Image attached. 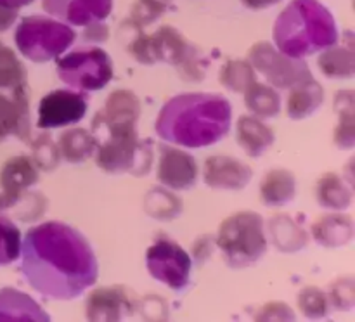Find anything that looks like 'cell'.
<instances>
[{"mask_svg": "<svg viewBox=\"0 0 355 322\" xmlns=\"http://www.w3.org/2000/svg\"><path fill=\"white\" fill-rule=\"evenodd\" d=\"M21 263L26 283L42 296L71 301L96 284V253L89 239L62 222L31 227L21 242Z\"/></svg>", "mask_w": 355, "mask_h": 322, "instance_id": "cell-1", "label": "cell"}, {"mask_svg": "<svg viewBox=\"0 0 355 322\" xmlns=\"http://www.w3.org/2000/svg\"><path fill=\"white\" fill-rule=\"evenodd\" d=\"M232 107L217 93H180L166 100L156 118V134L163 141L187 149L220 142L231 130Z\"/></svg>", "mask_w": 355, "mask_h": 322, "instance_id": "cell-2", "label": "cell"}, {"mask_svg": "<svg viewBox=\"0 0 355 322\" xmlns=\"http://www.w3.org/2000/svg\"><path fill=\"white\" fill-rule=\"evenodd\" d=\"M274 42L283 54L304 59L338 42L333 14L319 0H291L277 16Z\"/></svg>", "mask_w": 355, "mask_h": 322, "instance_id": "cell-3", "label": "cell"}, {"mask_svg": "<svg viewBox=\"0 0 355 322\" xmlns=\"http://www.w3.org/2000/svg\"><path fill=\"white\" fill-rule=\"evenodd\" d=\"M92 135L97 141L96 161L103 172L118 175L130 173L144 177L151 170L153 149L139 138L137 127H106L92 123Z\"/></svg>", "mask_w": 355, "mask_h": 322, "instance_id": "cell-4", "label": "cell"}, {"mask_svg": "<svg viewBox=\"0 0 355 322\" xmlns=\"http://www.w3.org/2000/svg\"><path fill=\"white\" fill-rule=\"evenodd\" d=\"M215 244L231 269H246L259 263L269 246L262 215L243 210L227 217L215 234Z\"/></svg>", "mask_w": 355, "mask_h": 322, "instance_id": "cell-5", "label": "cell"}, {"mask_svg": "<svg viewBox=\"0 0 355 322\" xmlns=\"http://www.w3.org/2000/svg\"><path fill=\"white\" fill-rule=\"evenodd\" d=\"M76 33L69 24L45 16L23 17L16 30L17 51L31 62L54 61L75 42Z\"/></svg>", "mask_w": 355, "mask_h": 322, "instance_id": "cell-6", "label": "cell"}, {"mask_svg": "<svg viewBox=\"0 0 355 322\" xmlns=\"http://www.w3.org/2000/svg\"><path fill=\"white\" fill-rule=\"evenodd\" d=\"M58 76L80 92H96L113 80V61L99 47L76 48L58 57Z\"/></svg>", "mask_w": 355, "mask_h": 322, "instance_id": "cell-7", "label": "cell"}, {"mask_svg": "<svg viewBox=\"0 0 355 322\" xmlns=\"http://www.w3.org/2000/svg\"><path fill=\"white\" fill-rule=\"evenodd\" d=\"M146 269L158 283L173 291H182L191 283L193 258L179 242L159 235L146 251Z\"/></svg>", "mask_w": 355, "mask_h": 322, "instance_id": "cell-8", "label": "cell"}, {"mask_svg": "<svg viewBox=\"0 0 355 322\" xmlns=\"http://www.w3.org/2000/svg\"><path fill=\"white\" fill-rule=\"evenodd\" d=\"M248 61L274 89H291L305 80L314 78L304 59L283 54L270 42H257L250 48Z\"/></svg>", "mask_w": 355, "mask_h": 322, "instance_id": "cell-9", "label": "cell"}, {"mask_svg": "<svg viewBox=\"0 0 355 322\" xmlns=\"http://www.w3.org/2000/svg\"><path fill=\"white\" fill-rule=\"evenodd\" d=\"M149 40H151V51L156 62L162 61L175 66L187 80L191 78L193 82H200L201 71L198 69L196 51L179 30L166 24L149 35Z\"/></svg>", "mask_w": 355, "mask_h": 322, "instance_id": "cell-10", "label": "cell"}, {"mask_svg": "<svg viewBox=\"0 0 355 322\" xmlns=\"http://www.w3.org/2000/svg\"><path fill=\"white\" fill-rule=\"evenodd\" d=\"M85 93L80 90H52L42 97L38 104L37 127L42 130L71 127L87 114Z\"/></svg>", "mask_w": 355, "mask_h": 322, "instance_id": "cell-11", "label": "cell"}, {"mask_svg": "<svg viewBox=\"0 0 355 322\" xmlns=\"http://www.w3.org/2000/svg\"><path fill=\"white\" fill-rule=\"evenodd\" d=\"M135 294L125 286L96 287L87 298V321L116 322L123 321L137 310Z\"/></svg>", "mask_w": 355, "mask_h": 322, "instance_id": "cell-12", "label": "cell"}, {"mask_svg": "<svg viewBox=\"0 0 355 322\" xmlns=\"http://www.w3.org/2000/svg\"><path fill=\"white\" fill-rule=\"evenodd\" d=\"M200 166L193 154L173 145H159L156 179L163 187L172 190H187L196 186Z\"/></svg>", "mask_w": 355, "mask_h": 322, "instance_id": "cell-13", "label": "cell"}, {"mask_svg": "<svg viewBox=\"0 0 355 322\" xmlns=\"http://www.w3.org/2000/svg\"><path fill=\"white\" fill-rule=\"evenodd\" d=\"M10 135L30 144L31 111L28 85L10 90V96L0 93V142Z\"/></svg>", "mask_w": 355, "mask_h": 322, "instance_id": "cell-14", "label": "cell"}, {"mask_svg": "<svg viewBox=\"0 0 355 322\" xmlns=\"http://www.w3.org/2000/svg\"><path fill=\"white\" fill-rule=\"evenodd\" d=\"M252 166L232 156H210L203 166L205 184L214 190H241L252 182Z\"/></svg>", "mask_w": 355, "mask_h": 322, "instance_id": "cell-15", "label": "cell"}, {"mask_svg": "<svg viewBox=\"0 0 355 322\" xmlns=\"http://www.w3.org/2000/svg\"><path fill=\"white\" fill-rule=\"evenodd\" d=\"M45 12L73 26H89L106 19L113 10V0H44Z\"/></svg>", "mask_w": 355, "mask_h": 322, "instance_id": "cell-16", "label": "cell"}, {"mask_svg": "<svg viewBox=\"0 0 355 322\" xmlns=\"http://www.w3.org/2000/svg\"><path fill=\"white\" fill-rule=\"evenodd\" d=\"M38 172L40 170L37 168L31 156L19 154L7 159L6 165L0 170V187H2V194L6 196L9 208L12 206L14 201L21 194L26 193L33 186H37L38 179H40Z\"/></svg>", "mask_w": 355, "mask_h": 322, "instance_id": "cell-17", "label": "cell"}, {"mask_svg": "<svg viewBox=\"0 0 355 322\" xmlns=\"http://www.w3.org/2000/svg\"><path fill=\"white\" fill-rule=\"evenodd\" d=\"M141 107V100L132 90H114L106 99L103 109L94 116L92 123L106 127H137Z\"/></svg>", "mask_w": 355, "mask_h": 322, "instance_id": "cell-18", "label": "cell"}, {"mask_svg": "<svg viewBox=\"0 0 355 322\" xmlns=\"http://www.w3.org/2000/svg\"><path fill=\"white\" fill-rule=\"evenodd\" d=\"M312 238L322 248H343L354 239L355 225L350 215H321L311 227Z\"/></svg>", "mask_w": 355, "mask_h": 322, "instance_id": "cell-19", "label": "cell"}, {"mask_svg": "<svg viewBox=\"0 0 355 322\" xmlns=\"http://www.w3.org/2000/svg\"><path fill=\"white\" fill-rule=\"evenodd\" d=\"M236 141L250 158H260L274 144L276 135L260 118L243 114L236 125Z\"/></svg>", "mask_w": 355, "mask_h": 322, "instance_id": "cell-20", "label": "cell"}, {"mask_svg": "<svg viewBox=\"0 0 355 322\" xmlns=\"http://www.w3.org/2000/svg\"><path fill=\"white\" fill-rule=\"evenodd\" d=\"M0 321L45 322L51 317L33 298L12 287H3L0 291Z\"/></svg>", "mask_w": 355, "mask_h": 322, "instance_id": "cell-21", "label": "cell"}, {"mask_svg": "<svg viewBox=\"0 0 355 322\" xmlns=\"http://www.w3.org/2000/svg\"><path fill=\"white\" fill-rule=\"evenodd\" d=\"M267 232L274 248L281 253L302 251L309 244V235L290 215H274L267 222Z\"/></svg>", "mask_w": 355, "mask_h": 322, "instance_id": "cell-22", "label": "cell"}, {"mask_svg": "<svg viewBox=\"0 0 355 322\" xmlns=\"http://www.w3.org/2000/svg\"><path fill=\"white\" fill-rule=\"evenodd\" d=\"M297 194V179L286 168H274L263 175L260 182V199L266 206H284Z\"/></svg>", "mask_w": 355, "mask_h": 322, "instance_id": "cell-23", "label": "cell"}, {"mask_svg": "<svg viewBox=\"0 0 355 322\" xmlns=\"http://www.w3.org/2000/svg\"><path fill=\"white\" fill-rule=\"evenodd\" d=\"M324 102V89L314 78L291 87L286 102V113L291 120H305Z\"/></svg>", "mask_w": 355, "mask_h": 322, "instance_id": "cell-24", "label": "cell"}, {"mask_svg": "<svg viewBox=\"0 0 355 322\" xmlns=\"http://www.w3.org/2000/svg\"><path fill=\"white\" fill-rule=\"evenodd\" d=\"M315 199L322 208H328V210H349L354 201L352 187L345 182L342 175L328 172L319 177L315 184Z\"/></svg>", "mask_w": 355, "mask_h": 322, "instance_id": "cell-25", "label": "cell"}, {"mask_svg": "<svg viewBox=\"0 0 355 322\" xmlns=\"http://www.w3.org/2000/svg\"><path fill=\"white\" fill-rule=\"evenodd\" d=\"M58 149L61 159L69 165H80L96 154L97 141L92 132L85 128H69L64 134L59 135Z\"/></svg>", "mask_w": 355, "mask_h": 322, "instance_id": "cell-26", "label": "cell"}, {"mask_svg": "<svg viewBox=\"0 0 355 322\" xmlns=\"http://www.w3.org/2000/svg\"><path fill=\"white\" fill-rule=\"evenodd\" d=\"M144 211L158 222H172L182 213V199L166 187H153L144 196Z\"/></svg>", "mask_w": 355, "mask_h": 322, "instance_id": "cell-27", "label": "cell"}, {"mask_svg": "<svg viewBox=\"0 0 355 322\" xmlns=\"http://www.w3.org/2000/svg\"><path fill=\"white\" fill-rule=\"evenodd\" d=\"M319 69L322 75L328 76L333 80H350L355 75V57H354V48L350 47H331L321 51V55L318 59Z\"/></svg>", "mask_w": 355, "mask_h": 322, "instance_id": "cell-28", "label": "cell"}, {"mask_svg": "<svg viewBox=\"0 0 355 322\" xmlns=\"http://www.w3.org/2000/svg\"><path fill=\"white\" fill-rule=\"evenodd\" d=\"M245 104L253 116L260 120H269L279 114L281 111V96L272 85L253 82L245 90Z\"/></svg>", "mask_w": 355, "mask_h": 322, "instance_id": "cell-29", "label": "cell"}, {"mask_svg": "<svg viewBox=\"0 0 355 322\" xmlns=\"http://www.w3.org/2000/svg\"><path fill=\"white\" fill-rule=\"evenodd\" d=\"M355 99L352 90H340L335 96V111L338 125L335 128V144L340 149H354L355 145Z\"/></svg>", "mask_w": 355, "mask_h": 322, "instance_id": "cell-30", "label": "cell"}, {"mask_svg": "<svg viewBox=\"0 0 355 322\" xmlns=\"http://www.w3.org/2000/svg\"><path fill=\"white\" fill-rule=\"evenodd\" d=\"M28 85V71L16 52L0 42V89L14 90Z\"/></svg>", "mask_w": 355, "mask_h": 322, "instance_id": "cell-31", "label": "cell"}, {"mask_svg": "<svg viewBox=\"0 0 355 322\" xmlns=\"http://www.w3.org/2000/svg\"><path fill=\"white\" fill-rule=\"evenodd\" d=\"M257 82V71L250 61H243V59H234V61H227L224 68L220 69V83L234 93H245V90Z\"/></svg>", "mask_w": 355, "mask_h": 322, "instance_id": "cell-32", "label": "cell"}, {"mask_svg": "<svg viewBox=\"0 0 355 322\" xmlns=\"http://www.w3.org/2000/svg\"><path fill=\"white\" fill-rule=\"evenodd\" d=\"M297 305L307 319H324L331 310V301L326 291L321 287L307 286L297 294Z\"/></svg>", "mask_w": 355, "mask_h": 322, "instance_id": "cell-33", "label": "cell"}, {"mask_svg": "<svg viewBox=\"0 0 355 322\" xmlns=\"http://www.w3.org/2000/svg\"><path fill=\"white\" fill-rule=\"evenodd\" d=\"M31 159L35 161L38 170L42 172H54L61 163V154H59L58 142L52 141L49 134H40L30 141Z\"/></svg>", "mask_w": 355, "mask_h": 322, "instance_id": "cell-34", "label": "cell"}, {"mask_svg": "<svg viewBox=\"0 0 355 322\" xmlns=\"http://www.w3.org/2000/svg\"><path fill=\"white\" fill-rule=\"evenodd\" d=\"M21 242L23 235L19 227L12 220L0 215V267L9 265L19 258Z\"/></svg>", "mask_w": 355, "mask_h": 322, "instance_id": "cell-35", "label": "cell"}, {"mask_svg": "<svg viewBox=\"0 0 355 322\" xmlns=\"http://www.w3.org/2000/svg\"><path fill=\"white\" fill-rule=\"evenodd\" d=\"M47 204L49 201L44 194L28 189L26 193H23L14 201V204L10 208L16 210V217L21 222H33L44 217L45 210H47Z\"/></svg>", "mask_w": 355, "mask_h": 322, "instance_id": "cell-36", "label": "cell"}, {"mask_svg": "<svg viewBox=\"0 0 355 322\" xmlns=\"http://www.w3.org/2000/svg\"><path fill=\"white\" fill-rule=\"evenodd\" d=\"M329 301L335 308L343 312L352 310L355 305V280L354 277L345 276L336 279L329 287Z\"/></svg>", "mask_w": 355, "mask_h": 322, "instance_id": "cell-37", "label": "cell"}, {"mask_svg": "<svg viewBox=\"0 0 355 322\" xmlns=\"http://www.w3.org/2000/svg\"><path fill=\"white\" fill-rule=\"evenodd\" d=\"M127 48H128V54H130L139 64H144V66L156 64L155 55H153V51H151V40H149V35H146L144 31H142V28H139L137 37L132 38Z\"/></svg>", "mask_w": 355, "mask_h": 322, "instance_id": "cell-38", "label": "cell"}, {"mask_svg": "<svg viewBox=\"0 0 355 322\" xmlns=\"http://www.w3.org/2000/svg\"><path fill=\"white\" fill-rule=\"evenodd\" d=\"M255 321H295V312L291 310L290 305H286L284 301H269V303L263 305L262 308H259L255 314Z\"/></svg>", "mask_w": 355, "mask_h": 322, "instance_id": "cell-39", "label": "cell"}, {"mask_svg": "<svg viewBox=\"0 0 355 322\" xmlns=\"http://www.w3.org/2000/svg\"><path fill=\"white\" fill-rule=\"evenodd\" d=\"M215 248H217V244H215V234L200 235L193 244V258L196 260L200 265H203V263L214 255Z\"/></svg>", "mask_w": 355, "mask_h": 322, "instance_id": "cell-40", "label": "cell"}, {"mask_svg": "<svg viewBox=\"0 0 355 322\" xmlns=\"http://www.w3.org/2000/svg\"><path fill=\"white\" fill-rule=\"evenodd\" d=\"M156 301H149V298H146L144 301H139L141 305L148 307V310H141V314L144 315L146 319H166L168 317V308H166V303L163 298H155Z\"/></svg>", "mask_w": 355, "mask_h": 322, "instance_id": "cell-41", "label": "cell"}, {"mask_svg": "<svg viewBox=\"0 0 355 322\" xmlns=\"http://www.w3.org/2000/svg\"><path fill=\"white\" fill-rule=\"evenodd\" d=\"M83 40L85 42H92V44H101V42H106L110 38V28L106 24L101 23H94L85 26V31H83Z\"/></svg>", "mask_w": 355, "mask_h": 322, "instance_id": "cell-42", "label": "cell"}, {"mask_svg": "<svg viewBox=\"0 0 355 322\" xmlns=\"http://www.w3.org/2000/svg\"><path fill=\"white\" fill-rule=\"evenodd\" d=\"M17 19V9H12V7L0 6V33L2 31H7Z\"/></svg>", "mask_w": 355, "mask_h": 322, "instance_id": "cell-43", "label": "cell"}, {"mask_svg": "<svg viewBox=\"0 0 355 322\" xmlns=\"http://www.w3.org/2000/svg\"><path fill=\"white\" fill-rule=\"evenodd\" d=\"M283 2V0H241V3L245 7L252 10H263V9H269V7L276 6V3Z\"/></svg>", "mask_w": 355, "mask_h": 322, "instance_id": "cell-44", "label": "cell"}, {"mask_svg": "<svg viewBox=\"0 0 355 322\" xmlns=\"http://www.w3.org/2000/svg\"><path fill=\"white\" fill-rule=\"evenodd\" d=\"M31 2H35V0H0V6L12 7V9H19V7L30 6Z\"/></svg>", "mask_w": 355, "mask_h": 322, "instance_id": "cell-45", "label": "cell"}, {"mask_svg": "<svg viewBox=\"0 0 355 322\" xmlns=\"http://www.w3.org/2000/svg\"><path fill=\"white\" fill-rule=\"evenodd\" d=\"M144 2L149 3V6H153L155 9L162 10V12L165 14L166 7H168V3H170V0H144Z\"/></svg>", "mask_w": 355, "mask_h": 322, "instance_id": "cell-46", "label": "cell"}, {"mask_svg": "<svg viewBox=\"0 0 355 322\" xmlns=\"http://www.w3.org/2000/svg\"><path fill=\"white\" fill-rule=\"evenodd\" d=\"M7 208H9V204H7L6 196H3V194H0V215H2V211L7 210Z\"/></svg>", "mask_w": 355, "mask_h": 322, "instance_id": "cell-47", "label": "cell"}]
</instances>
